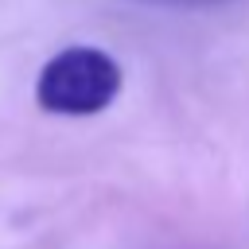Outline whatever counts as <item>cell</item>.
Wrapping results in <instances>:
<instances>
[{
  "mask_svg": "<svg viewBox=\"0 0 249 249\" xmlns=\"http://www.w3.org/2000/svg\"><path fill=\"white\" fill-rule=\"evenodd\" d=\"M121 66L101 47H62L35 82V101L58 117H93L121 93Z\"/></svg>",
  "mask_w": 249,
  "mask_h": 249,
  "instance_id": "obj_1",
  "label": "cell"
},
{
  "mask_svg": "<svg viewBox=\"0 0 249 249\" xmlns=\"http://www.w3.org/2000/svg\"><path fill=\"white\" fill-rule=\"evenodd\" d=\"M132 4H152V8H214V4H237V0H132Z\"/></svg>",
  "mask_w": 249,
  "mask_h": 249,
  "instance_id": "obj_2",
  "label": "cell"
}]
</instances>
